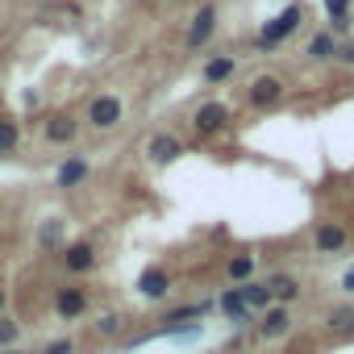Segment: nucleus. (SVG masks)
Returning a JSON list of instances; mask_svg holds the SVG:
<instances>
[{
	"label": "nucleus",
	"instance_id": "f257e3e1",
	"mask_svg": "<svg viewBox=\"0 0 354 354\" xmlns=\"http://www.w3.org/2000/svg\"><path fill=\"white\" fill-rule=\"evenodd\" d=\"M300 21H304V9H300V5H288V9H283V13H279V17H275V21H271V26H267L263 34H259V46L267 50V46L283 42V38H288V34H292V30H296Z\"/></svg>",
	"mask_w": 354,
	"mask_h": 354
},
{
	"label": "nucleus",
	"instance_id": "f03ea898",
	"mask_svg": "<svg viewBox=\"0 0 354 354\" xmlns=\"http://www.w3.org/2000/svg\"><path fill=\"white\" fill-rule=\"evenodd\" d=\"M88 121H92L96 129H113V125L121 121V100H117V96H96L92 109H88Z\"/></svg>",
	"mask_w": 354,
	"mask_h": 354
},
{
	"label": "nucleus",
	"instance_id": "7ed1b4c3",
	"mask_svg": "<svg viewBox=\"0 0 354 354\" xmlns=\"http://www.w3.org/2000/svg\"><path fill=\"white\" fill-rule=\"evenodd\" d=\"M225 121H230V109H225L221 100H209V104H201V109H196V121H192V125H196L201 133H217Z\"/></svg>",
	"mask_w": 354,
	"mask_h": 354
},
{
	"label": "nucleus",
	"instance_id": "20e7f679",
	"mask_svg": "<svg viewBox=\"0 0 354 354\" xmlns=\"http://www.w3.org/2000/svg\"><path fill=\"white\" fill-rule=\"evenodd\" d=\"M213 21H217V9H213V5H205V9L192 17V30H188V46H192V50H201V46L213 38Z\"/></svg>",
	"mask_w": 354,
	"mask_h": 354
},
{
	"label": "nucleus",
	"instance_id": "39448f33",
	"mask_svg": "<svg viewBox=\"0 0 354 354\" xmlns=\"http://www.w3.org/2000/svg\"><path fill=\"white\" fill-rule=\"evenodd\" d=\"M279 96H283V84H279L275 75H259V80L250 84V100H254L259 109H263V104H275Z\"/></svg>",
	"mask_w": 354,
	"mask_h": 354
},
{
	"label": "nucleus",
	"instance_id": "423d86ee",
	"mask_svg": "<svg viewBox=\"0 0 354 354\" xmlns=\"http://www.w3.org/2000/svg\"><path fill=\"white\" fill-rule=\"evenodd\" d=\"M138 288H142V296H146V300H158V296H167L171 279H167V271H162V267H150V271H142Z\"/></svg>",
	"mask_w": 354,
	"mask_h": 354
},
{
	"label": "nucleus",
	"instance_id": "0eeeda50",
	"mask_svg": "<svg viewBox=\"0 0 354 354\" xmlns=\"http://www.w3.org/2000/svg\"><path fill=\"white\" fill-rule=\"evenodd\" d=\"M180 138H171V133H158V138H150V158L154 162H175L180 158Z\"/></svg>",
	"mask_w": 354,
	"mask_h": 354
},
{
	"label": "nucleus",
	"instance_id": "6e6552de",
	"mask_svg": "<svg viewBox=\"0 0 354 354\" xmlns=\"http://www.w3.org/2000/svg\"><path fill=\"white\" fill-rule=\"evenodd\" d=\"M63 263H67V271H88V267L96 263V254H92L88 242H75V246L63 250Z\"/></svg>",
	"mask_w": 354,
	"mask_h": 354
},
{
	"label": "nucleus",
	"instance_id": "1a4fd4ad",
	"mask_svg": "<svg viewBox=\"0 0 354 354\" xmlns=\"http://www.w3.org/2000/svg\"><path fill=\"white\" fill-rule=\"evenodd\" d=\"M346 246V230H337V225H321L317 230V250L321 254H333V250H342Z\"/></svg>",
	"mask_w": 354,
	"mask_h": 354
},
{
	"label": "nucleus",
	"instance_id": "9d476101",
	"mask_svg": "<svg viewBox=\"0 0 354 354\" xmlns=\"http://www.w3.org/2000/svg\"><path fill=\"white\" fill-rule=\"evenodd\" d=\"M55 304H59V313H63V317H80V313H84V304H88V296H84L80 288H63Z\"/></svg>",
	"mask_w": 354,
	"mask_h": 354
},
{
	"label": "nucleus",
	"instance_id": "9b49d317",
	"mask_svg": "<svg viewBox=\"0 0 354 354\" xmlns=\"http://www.w3.org/2000/svg\"><path fill=\"white\" fill-rule=\"evenodd\" d=\"M288 325H292V317H288V308H267V317H263V337H279V333H288Z\"/></svg>",
	"mask_w": 354,
	"mask_h": 354
},
{
	"label": "nucleus",
	"instance_id": "f8f14e48",
	"mask_svg": "<svg viewBox=\"0 0 354 354\" xmlns=\"http://www.w3.org/2000/svg\"><path fill=\"white\" fill-rule=\"evenodd\" d=\"M267 288H271V300H283V304L300 296V283L292 275H275V279H267Z\"/></svg>",
	"mask_w": 354,
	"mask_h": 354
},
{
	"label": "nucleus",
	"instance_id": "ddd939ff",
	"mask_svg": "<svg viewBox=\"0 0 354 354\" xmlns=\"http://www.w3.org/2000/svg\"><path fill=\"white\" fill-rule=\"evenodd\" d=\"M84 175H88V162H84V158L63 162V167H59V188H75V184L84 180Z\"/></svg>",
	"mask_w": 354,
	"mask_h": 354
},
{
	"label": "nucleus",
	"instance_id": "4468645a",
	"mask_svg": "<svg viewBox=\"0 0 354 354\" xmlns=\"http://www.w3.org/2000/svg\"><path fill=\"white\" fill-rule=\"evenodd\" d=\"M46 138H50V142H71V138H75V121L63 117V113L50 117V121H46Z\"/></svg>",
	"mask_w": 354,
	"mask_h": 354
},
{
	"label": "nucleus",
	"instance_id": "2eb2a0df",
	"mask_svg": "<svg viewBox=\"0 0 354 354\" xmlns=\"http://www.w3.org/2000/svg\"><path fill=\"white\" fill-rule=\"evenodd\" d=\"M238 292H242L246 308H267V304H271V288H267V283H246V288H238Z\"/></svg>",
	"mask_w": 354,
	"mask_h": 354
},
{
	"label": "nucleus",
	"instance_id": "dca6fc26",
	"mask_svg": "<svg viewBox=\"0 0 354 354\" xmlns=\"http://www.w3.org/2000/svg\"><path fill=\"white\" fill-rule=\"evenodd\" d=\"M230 75H234V59H230V55H221V59H213V63L205 67V80H209V84H221V80H230Z\"/></svg>",
	"mask_w": 354,
	"mask_h": 354
},
{
	"label": "nucleus",
	"instance_id": "f3484780",
	"mask_svg": "<svg viewBox=\"0 0 354 354\" xmlns=\"http://www.w3.org/2000/svg\"><path fill=\"white\" fill-rule=\"evenodd\" d=\"M221 308H225V317H230V321H246V300H242V292H238V288L221 296Z\"/></svg>",
	"mask_w": 354,
	"mask_h": 354
},
{
	"label": "nucleus",
	"instance_id": "a211bd4d",
	"mask_svg": "<svg viewBox=\"0 0 354 354\" xmlns=\"http://www.w3.org/2000/svg\"><path fill=\"white\" fill-rule=\"evenodd\" d=\"M325 325H329L333 333H350V329H354V308H350V304H342V308H333Z\"/></svg>",
	"mask_w": 354,
	"mask_h": 354
},
{
	"label": "nucleus",
	"instance_id": "6ab92c4d",
	"mask_svg": "<svg viewBox=\"0 0 354 354\" xmlns=\"http://www.w3.org/2000/svg\"><path fill=\"white\" fill-rule=\"evenodd\" d=\"M308 55H313V59H333V55H337V42H333V34H317V38L308 42Z\"/></svg>",
	"mask_w": 354,
	"mask_h": 354
},
{
	"label": "nucleus",
	"instance_id": "aec40b11",
	"mask_svg": "<svg viewBox=\"0 0 354 354\" xmlns=\"http://www.w3.org/2000/svg\"><path fill=\"white\" fill-rule=\"evenodd\" d=\"M13 150H17V125L0 121V154H13Z\"/></svg>",
	"mask_w": 354,
	"mask_h": 354
},
{
	"label": "nucleus",
	"instance_id": "412c9836",
	"mask_svg": "<svg viewBox=\"0 0 354 354\" xmlns=\"http://www.w3.org/2000/svg\"><path fill=\"white\" fill-rule=\"evenodd\" d=\"M196 317H205V304H188V308H175V313H167V325H180V321H196Z\"/></svg>",
	"mask_w": 354,
	"mask_h": 354
},
{
	"label": "nucleus",
	"instance_id": "4be33fe9",
	"mask_svg": "<svg viewBox=\"0 0 354 354\" xmlns=\"http://www.w3.org/2000/svg\"><path fill=\"white\" fill-rule=\"evenodd\" d=\"M250 267H254V259H250V254L230 259V275H234V279H246V275H250Z\"/></svg>",
	"mask_w": 354,
	"mask_h": 354
},
{
	"label": "nucleus",
	"instance_id": "5701e85b",
	"mask_svg": "<svg viewBox=\"0 0 354 354\" xmlns=\"http://www.w3.org/2000/svg\"><path fill=\"white\" fill-rule=\"evenodd\" d=\"M346 9H350V0H325V13L329 17H346Z\"/></svg>",
	"mask_w": 354,
	"mask_h": 354
},
{
	"label": "nucleus",
	"instance_id": "b1692460",
	"mask_svg": "<svg viewBox=\"0 0 354 354\" xmlns=\"http://www.w3.org/2000/svg\"><path fill=\"white\" fill-rule=\"evenodd\" d=\"M17 337V325L13 321H0V342H13Z\"/></svg>",
	"mask_w": 354,
	"mask_h": 354
},
{
	"label": "nucleus",
	"instance_id": "393cba45",
	"mask_svg": "<svg viewBox=\"0 0 354 354\" xmlns=\"http://www.w3.org/2000/svg\"><path fill=\"white\" fill-rule=\"evenodd\" d=\"M96 329H100V333H117V317H100Z\"/></svg>",
	"mask_w": 354,
	"mask_h": 354
},
{
	"label": "nucleus",
	"instance_id": "a878e982",
	"mask_svg": "<svg viewBox=\"0 0 354 354\" xmlns=\"http://www.w3.org/2000/svg\"><path fill=\"white\" fill-rule=\"evenodd\" d=\"M337 59H342V63H354V42H350V46H342V50H337Z\"/></svg>",
	"mask_w": 354,
	"mask_h": 354
},
{
	"label": "nucleus",
	"instance_id": "bb28decb",
	"mask_svg": "<svg viewBox=\"0 0 354 354\" xmlns=\"http://www.w3.org/2000/svg\"><path fill=\"white\" fill-rule=\"evenodd\" d=\"M46 354H71V342H55V346H50Z\"/></svg>",
	"mask_w": 354,
	"mask_h": 354
},
{
	"label": "nucleus",
	"instance_id": "cd10ccee",
	"mask_svg": "<svg viewBox=\"0 0 354 354\" xmlns=\"http://www.w3.org/2000/svg\"><path fill=\"white\" fill-rule=\"evenodd\" d=\"M342 283H346V288H350V292H354V271H350V275H346V279H342Z\"/></svg>",
	"mask_w": 354,
	"mask_h": 354
},
{
	"label": "nucleus",
	"instance_id": "c85d7f7f",
	"mask_svg": "<svg viewBox=\"0 0 354 354\" xmlns=\"http://www.w3.org/2000/svg\"><path fill=\"white\" fill-rule=\"evenodd\" d=\"M9 354H21V350H9Z\"/></svg>",
	"mask_w": 354,
	"mask_h": 354
}]
</instances>
